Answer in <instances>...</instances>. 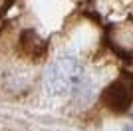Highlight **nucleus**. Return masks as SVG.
Returning <instances> with one entry per match:
<instances>
[{
  "label": "nucleus",
  "mask_w": 133,
  "mask_h": 131,
  "mask_svg": "<svg viewBox=\"0 0 133 131\" xmlns=\"http://www.w3.org/2000/svg\"><path fill=\"white\" fill-rule=\"evenodd\" d=\"M82 80V64L74 56H62L50 66L48 86L54 95H66Z\"/></svg>",
  "instance_id": "1"
},
{
  "label": "nucleus",
  "mask_w": 133,
  "mask_h": 131,
  "mask_svg": "<svg viewBox=\"0 0 133 131\" xmlns=\"http://www.w3.org/2000/svg\"><path fill=\"white\" fill-rule=\"evenodd\" d=\"M127 131H133V121H131V125L127 127Z\"/></svg>",
  "instance_id": "2"
}]
</instances>
